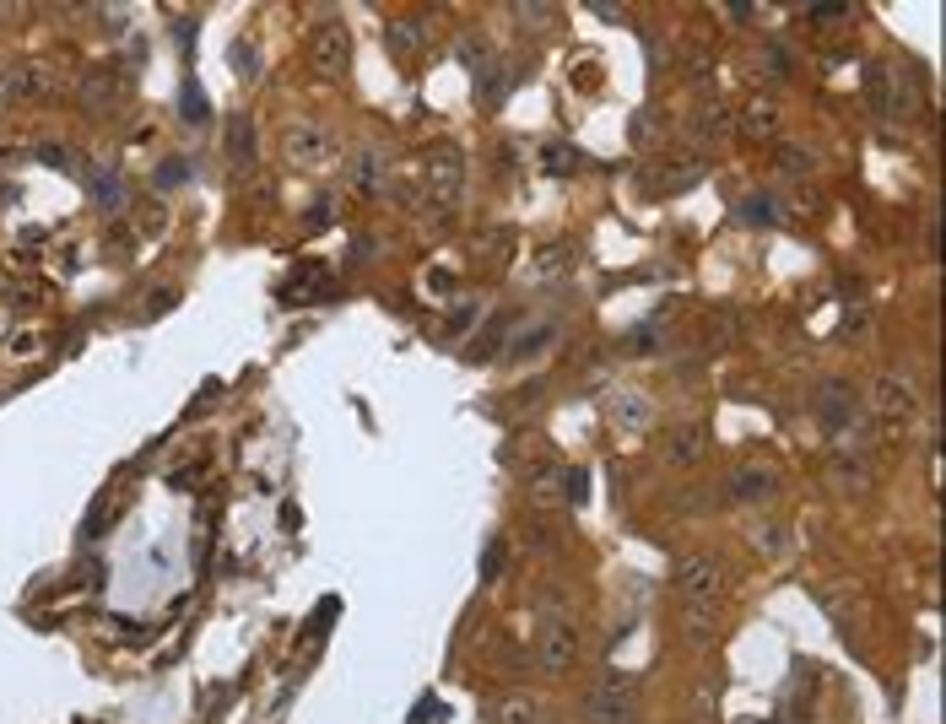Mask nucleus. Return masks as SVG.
I'll return each instance as SVG.
<instances>
[{
  "instance_id": "1",
  "label": "nucleus",
  "mask_w": 946,
  "mask_h": 724,
  "mask_svg": "<svg viewBox=\"0 0 946 724\" xmlns=\"http://www.w3.org/2000/svg\"><path fill=\"white\" fill-rule=\"evenodd\" d=\"M282 157H287V168L325 173L341 157V141H336V130L319 125V119H298V125H287V136H282Z\"/></svg>"
},
{
  "instance_id": "2",
  "label": "nucleus",
  "mask_w": 946,
  "mask_h": 724,
  "mask_svg": "<svg viewBox=\"0 0 946 724\" xmlns=\"http://www.w3.org/2000/svg\"><path fill=\"white\" fill-rule=\"evenodd\" d=\"M422 184H428V211H438V222L449 217V206L460 200L465 190V152L460 146H433L428 163H422Z\"/></svg>"
},
{
  "instance_id": "3",
  "label": "nucleus",
  "mask_w": 946,
  "mask_h": 724,
  "mask_svg": "<svg viewBox=\"0 0 946 724\" xmlns=\"http://www.w3.org/2000/svg\"><path fill=\"white\" fill-rule=\"evenodd\" d=\"M584 719L590 724H633L638 719V692L622 676H601L584 687Z\"/></svg>"
},
{
  "instance_id": "4",
  "label": "nucleus",
  "mask_w": 946,
  "mask_h": 724,
  "mask_svg": "<svg viewBox=\"0 0 946 724\" xmlns=\"http://www.w3.org/2000/svg\"><path fill=\"white\" fill-rule=\"evenodd\" d=\"M676 595H682V606H719V595H725V568L709 557V552H692L676 562Z\"/></svg>"
},
{
  "instance_id": "5",
  "label": "nucleus",
  "mask_w": 946,
  "mask_h": 724,
  "mask_svg": "<svg viewBox=\"0 0 946 724\" xmlns=\"http://www.w3.org/2000/svg\"><path fill=\"white\" fill-rule=\"evenodd\" d=\"M871 411L882 422H909L914 411H919V379H914V373H903V368L876 373V379H871Z\"/></svg>"
},
{
  "instance_id": "6",
  "label": "nucleus",
  "mask_w": 946,
  "mask_h": 724,
  "mask_svg": "<svg viewBox=\"0 0 946 724\" xmlns=\"http://www.w3.org/2000/svg\"><path fill=\"white\" fill-rule=\"evenodd\" d=\"M309 60H314L319 76H346V65H352V28L336 22V17H325L309 33Z\"/></svg>"
},
{
  "instance_id": "7",
  "label": "nucleus",
  "mask_w": 946,
  "mask_h": 724,
  "mask_svg": "<svg viewBox=\"0 0 946 724\" xmlns=\"http://www.w3.org/2000/svg\"><path fill=\"white\" fill-rule=\"evenodd\" d=\"M817 417H822V427H828L833 438H844L849 427H855V384L822 379L817 384Z\"/></svg>"
},
{
  "instance_id": "8",
  "label": "nucleus",
  "mask_w": 946,
  "mask_h": 724,
  "mask_svg": "<svg viewBox=\"0 0 946 724\" xmlns=\"http://www.w3.org/2000/svg\"><path fill=\"white\" fill-rule=\"evenodd\" d=\"M536 660L546 676H563V670H574L579 660V633L568 622H546L541 627V643H536Z\"/></svg>"
},
{
  "instance_id": "9",
  "label": "nucleus",
  "mask_w": 946,
  "mask_h": 724,
  "mask_svg": "<svg viewBox=\"0 0 946 724\" xmlns=\"http://www.w3.org/2000/svg\"><path fill=\"white\" fill-rule=\"evenodd\" d=\"M649 417H655V406H649V395L633 390V384H617V390L606 395V422L622 427V433H644Z\"/></svg>"
},
{
  "instance_id": "10",
  "label": "nucleus",
  "mask_w": 946,
  "mask_h": 724,
  "mask_svg": "<svg viewBox=\"0 0 946 724\" xmlns=\"http://www.w3.org/2000/svg\"><path fill=\"white\" fill-rule=\"evenodd\" d=\"M779 492V471L774 465H741L736 476H730V498L736 503H763Z\"/></svg>"
},
{
  "instance_id": "11",
  "label": "nucleus",
  "mask_w": 946,
  "mask_h": 724,
  "mask_svg": "<svg viewBox=\"0 0 946 724\" xmlns=\"http://www.w3.org/2000/svg\"><path fill=\"white\" fill-rule=\"evenodd\" d=\"M703 444H709L703 422H682V427H671V444H665V460H671V465H692V460L703 454Z\"/></svg>"
},
{
  "instance_id": "12",
  "label": "nucleus",
  "mask_w": 946,
  "mask_h": 724,
  "mask_svg": "<svg viewBox=\"0 0 946 724\" xmlns=\"http://www.w3.org/2000/svg\"><path fill=\"white\" fill-rule=\"evenodd\" d=\"M422 38H428V22L422 17H401V22H390V33H384V44H390V55H401L411 60L422 49Z\"/></svg>"
},
{
  "instance_id": "13",
  "label": "nucleus",
  "mask_w": 946,
  "mask_h": 724,
  "mask_svg": "<svg viewBox=\"0 0 946 724\" xmlns=\"http://www.w3.org/2000/svg\"><path fill=\"white\" fill-rule=\"evenodd\" d=\"M574 260H579V249H574V244H546L536 260H530V276H536V281L568 276V271H574Z\"/></svg>"
},
{
  "instance_id": "14",
  "label": "nucleus",
  "mask_w": 946,
  "mask_h": 724,
  "mask_svg": "<svg viewBox=\"0 0 946 724\" xmlns=\"http://www.w3.org/2000/svg\"><path fill=\"white\" fill-rule=\"evenodd\" d=\"M525 492H530L536 503L563 498V465H552V460H546V465H530V471H525Z\"/></svg>"
},
{
  "instance_id": "15",
  "label": "nucleus",
  "mask_w": 946,
  "mask_h": 724,
  "mask_svg": "<svg viewBox=\"0 0 946 724\" xmlns=\"http://www.w3.org/2000/svg\"><path fill=\"white\" fill-rule=\"evenodd\" d=\"M774 125H779L774 103H752L746 114H736V130H741L746 141H768V136H774Z\"/></svg>"
},
{
  "instance_id": "16",
  "label": "nucleus",
  "mask_w": 946,
  "mask_h": 724,
  "mask_svg": "<svg viewBox=\"0 0 946 724\" xmlns=\"http://www.w3.org/2000/svg\"><path fill=\"white\" fill-rule=\"evenodd\" d=\"M87 195L98 200L103 211H114L119 200H125V184H119V173H114V168H92V173H87Z\"/></svg>"
},
{
  "instance_id": "17",
  "label": "nucleus",
  "mask_w": 946,
  "mask_h": 724,
  "mask_svg": "<svg viewBox=\"0 0 946 724\" xmlns=\"http://www.w3.org/2000/svg\"><path fill=\"white\" fill-rule=\"evenodd\" d=\"M774 168L784 173V179H811V168H817V157H811V146H795V141H784V146H779V157H774Z\"/></svg>"
},
{
  "instance_id": "18",
  "label": "nucleus",
  "mask_w": 946,
  "mask_h": 724,
  "mask_svg": "<svg viewBox=\"0 0 946 724\" xmlns=\"http://www.w3.org/2000/svg\"><path fill=\"white\" fill-rule=\"evenodd\" d=\"M346 173H352L357 190H379V184H384V157L373 152V146H363V152L352 157V168H346Z\"/></svg>"
},
{
  "instance_id": "19",
  "label": "nucleus",
  "mask_w": 946,
  "mask_h": 724,
  "mask_svg": "<svg viewBox=\"0 0 946 724\" xmlns=\"http://www.w3.org/2000/svg\"><path fill=\"white\" fill-rule=\"evenodd\" d=\"M665 168H671V173H660V179H655L660 195H676V190H687V184L703 179V163H698V157H682V163H665Z\"/></svg>"
},
{
  "instance_id": "20",
  "label": "nucleus",
  "mask_w": 946,
  "mask_h": 724,
  "mask_svg": "<svg viewBox=\"0 0 946 724\" xmlns=\"http://www.w3.org/2000/svg\"><path fill=\"white\" fill-rule=\"evenodd\" d=\"M725 125H730V114L719 109V103H709V109H703V114L687 125V136H698V141H719V136H725Z\"/></svg>"
},
{
  "instance_id": "21",
  "label": "nucleus",
  "mask_w": 946,
  "mask_h": 724,
  "mask_svg": "<svg viewBox=\"0 0 946 724\" xmlns=\"http://www.w3.org/2000/svg\"><path fill=\"white\" fill-rule=\"evenodd\" d=\"M498 724H541V708L530 697H503L498 703Z\"/></svg>"
},
{
  "instance_id": "22",
  "label": "nucleus",
  "mask_w": 946,
  "mask_h": 724,
  "mask_svg": "<svg viewBox=\"0 0 946 724\" xmlns=\"http://www.w3.org/2000/svg\"><path fill=\"white\" fill-rule=\"evenodd\" d=\"M228 152H233V163H249V157H255V130H249V119H233L228 125Z\"/></svg>"
},
{
  "instance_id": "23",
  "label": "nucleus",
  "mask_w": 946,
  "mask_h": 724,
  "mask_svg": "<svg viewBox=\"0 0 946 724\" xmlns=\"http://www.w3.org/2000/svg\"><path fill=\"white\" fill-rule=\"evenodd\" d=\"M82 103H87V109H109V103H114V82H109V76H87V82H82Z\"/></svg>"
},
{
  "instance_id": "24",
  "label": "nucleus",
  "mask_w": 946,
  "mask_h": 724,
  "mask_svg": "<svg viewBox=\"0 0 946 724\" xmlns=\"http://www.w3.org/2000/svg\"><path fill=\"white\" fill-rule=\"evenodd\" d=\"M179 184H190V163H184V157L157 163V190H179Z\"/></svg>"
},
{
  "instance_id": "25",
  "label": "nucleus",
  "mask_w": 946,
  "mask_h": 724,
  "mask_svg": "<svg viewBox=\"0 0 946 724\" xmlns=\"http://www.w3.org/2000/svg\"><path fill=\"white\" fill-rule=\"evenodd\" d=\"M757 546H763L768 557H784V552H790V530H784V525H763V530H757Z\"/></svg>"
},
{
  "instance_id": "26",
  "label": "nucleus",
  "mask_w": 946,
  "mask_h": 724,
  "mask_svg": "<svg viewBox=\"0 0 946 724\" xmlns=\"http://www.w3.org/2000/svg\"><path fill=\"white\" fill-rule=\"evenodd\" d=\"M579 168V152H574V146H546V173H574Z\"/></svg>"
},
{
  "instance_id": "27",
  "label": "nucleus",
  "mask_w": 946,
  "mask_h": 724,
  "mask_svg": "<svg viewBox=\"0 0 946 724\" xmlns=\"http://www.w3.org/2000/svg\"><path fill=\"white\" fill-rule=\"evenodd\" d=\"M503 330H509V319H492V330H487L482 341L471 346V357H482V362H487V357H492V352H498V346H503Z\"/></svg>"
},
{
  "instance_id": "28",
  "label": "nucleus",
  "mask_w": 946,
  "mask_h": 724,
  "mask_svg": "<svg viewBox=\"0 0 946 724\" xmlns=\"http://www.w3.org/2000/svg\"><path fill=\"white\" fill-rule=\"evenodd\" d=\"M22 82H17V92H28V98H38V92H49V71H38V65H22Z\"/></svg>"
},
{
  "instance_id": "29",
  "label": "nucleus",
  "mask_w": 946,
  "mask_h": 724,
  "mask_svg": "<svg viewBox=\"0 0 946 724\" xmlns=\"http://www.w3.org/2000/svg\"><path fill=\"white\" fill-rule=\"evenodd\" d=\"M552 335H557L552 325H536V330H530V335H525V341H519V346H514V357H536V352H541V346H546V341H552Z\"/></svg>"
},
{
  "instance_id": "30",
  "label": "nucleus",
  "mask_w": 946,
  "mask_h": 724,
  "mask_svg": "<svg viewBox=\"0 0 946 724\" xmlns=\"http://www.w3.org/2000/svg\"><path fill=\"white\" fill-rule=\"evenodd\" d=\"M822 611H828L838 627H855V606H844V595H822Z\"/></svg>"
},
{
  "instance_id": "31",
  "label": "nucleus",
  "mask_w": 946,
  "mask_h": 724,
  "mask_svg": "<svg viewBox=\"0 0 946 724\" xmlns=\"http://www.w3.org/2000/svg\"><path fill=\"white\" fill-rule=\"evenodd\" d=\"M682 622L687 627H714L719 622V606H682Z\"/></svg>"
},
{
  "instance_id": "32",
  "label": "nucleus",
  "mask_w": 946,
  "mask_h": 724,
  "mask_svg": "<svg viewBox=\"0 0 946 724\" xmlns=\"http://www.w3.org/2000/svg\"><path fill=\"white\" fill-rule=\"evenodd\" d=\"M633 141H660V114H638L633 119Z\"/></svg>"
},
{
  "instance_id": "33",
  "label": "nucleus",
  "mask_w": 946,
  "mask_h": 724,
  "mask_svg": "<svg viewBox=\"0 0 946 724\" xmlns=\"http://www.w3.org/2000/svg\"><path fill=\"white\" fill-rule=\"evenodd\" d=\"M741 217H746V222H774V200H763V195H757V200H746V206H741Z\"/></svg>"
},
{
  "instance_id": "34",
  "label": "nucleus",
  "mask_w": 946,
  "mask_h": 724,
  "mask_svg": "<svg viewBox=\"0 0 946 724\" xmlns=\"http://www.w3.org/2000/svg\"><path fill=\"white\" fill-rule=\"evenodd\" d=\"M173 298H179V292H173V287H157V292H152V303L141 308V319H157V314H163V308H168Z\"/></svg>"
},
{
  "instance_id": "35",
  "label": "nucleus",
  "mask_w": 946,
  "mask_h": 724,
  "mask_svg": "<svg viewBox=\"0 0 946 724\" xmlns=\"http://www.w3.org/2000/svg\"><path fill=\"white\" fill-rule=\"evenodd\" d=\"M563 481H568V498H574V503L590 498V476H584V471H568Z\"/></svg>"
},
{
  "instance_id": "36",
  "label": "nucleus",
  "mask_w": 946,
  "mask_h": 724,
  "mask_svg": "<svg viewBox=\"0 0 946 724\" xmlns=\"http://www.w3.org/2000/svg\"><path fill=\"white\" fill-rule=\"evenodd\" d=\"M498 568H503V541H492L487 546V562H482V579H498Z\"/></svg>"
},
{
  "instance_id": "37",
  "label": "nucleus",
  "mask_w": 946,
  "mask_h": 724,
  "mask_svg": "<svg viewBox=\"0 0 946 724\" xmlns=\"http://www.w3.org/2000/svg\"><path fill=\"white\" fill-rule=\"evenodd\" d=\"M38 157H44V163H55V168H71V163H76L65 146H38Z\"/></svg>"
},
{
  "instance_id": "38",
  "label": "nucleus",
  "mask_w": 946,
  "mask_h": 724,
  "mask_svg": "<svg viewBox=\"0 0 946 724\" xmlns=\"http://www.w3.org/2000/svg\"><path fill=\"white\" fill-rule=\"evenodd\" d=\"M233 65H238V71H255V55H249V44L233 49Z\"/></svg>"
},
{
  "instance_id": "39",
  "label": "nucleus",
  "mask_w": 946,
  "mask_h": 724,
  "mask_svg": "<svg viewBox=\"0 0 946 724\" xmlns=\"http://www.w3.org/2000/svg\"><path fill=\"white\" fill-rule=\"evenodd\" d=\"M11 92H17V82H11L6 71H0V103H11Z\"/></svg>"
}]
</instances>
